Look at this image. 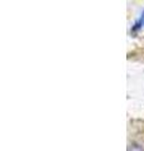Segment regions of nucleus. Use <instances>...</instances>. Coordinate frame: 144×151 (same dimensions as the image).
<instances>
[{
	"instance_id": "nucleus-1",
	"label": "nucleus",
	"mask_w": 144,
	"mask_h": 151,
	"mask_svg": "<svg viewBox=\"0 0 144 151\" xmlns=\"http://www.w3.org/2000/svg\"><path fill=\"white\" fill-rule=\"evenodd\" d=\"M128 151H144V150H143V147H142L140 145H138V144H133V145L129 146Z\"/></svg>"
}]
</instances>
